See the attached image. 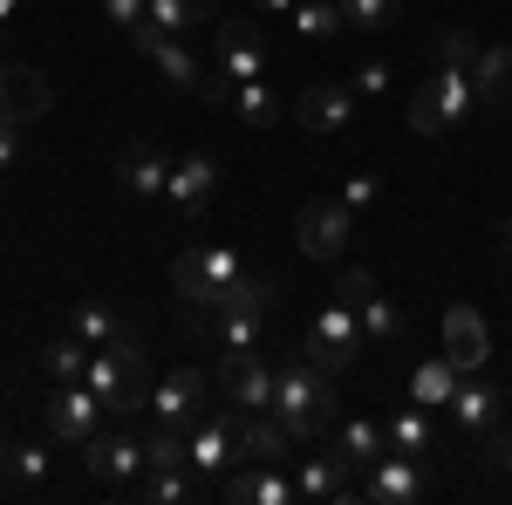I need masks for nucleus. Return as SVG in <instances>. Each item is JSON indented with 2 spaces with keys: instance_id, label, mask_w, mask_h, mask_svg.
Segmentation results:
<instances>
[{
  "instance_id": "c03bdc74",
  "label": "nucleus",
  "mask_w": 512,
  "mask_h": 505,
  "mask_svg": "<svg viewBox=\"0 0 512 505\" xmlns=\"http://www.w3.org/2000/svg\"><path fill=\"white\" fill-rule=\"evenodd\" d=\"M506 253H512V219H506Z\"/></svg>"
},
{
  "instance_id": "c9c22d12",
  "label": "nucleus",
  "mask_w": 512,
  "mask_h": 505,
  "mask_svg": "<svg viewBox=\"0 0 512 505\" xmlns=\"http://www.w3.org/2000/svg\"><path fill=\"white\" fill-rule=\"evenodd\" d=\"M76 335L89 342V349H103V342H117V335H123V321L103 308V301H82V308H76Z\"/></svg>"
},
{
  "instance_id": "7ed1b4c3",
  "label": "nucleus",
  "mask_w": 512,
  "mask_h": 505,
  "mask_svg": "<svg viewBox=\"0 0 512 505\" xmlns=\"http://www.w3.org/2000/svg\"><path fill=\"white\" fill-rule=\"evenodd\" d=\"M478 117V89L465 69H444L437 62V76L410 96V130L417 137H444V130H465V123Z\"/></svg>"
},
{
  "instance_id": "c85d7f7f",
  "label": "nucleus",
  "mask_w": 512,
  "mask_h": 505,
  "mask_svg": "<svg viewBox=\"0 0 512 505\" xmlns=\"http://www.w3.org/2000/svg\"><path fill=\"white\" fill-rule=\"evenodd\" d=\"M219 308H233V314H274L280 308V287L267 280V273H239L233 287H226V301H219ZM219 308H212V314H219Z\"/></svg>"
},
{
  "instance_id": "423d86ee",
  "label": "nucleus",
  "mask_w": 512,
  "mask_h": 505,
  "mask_svg": "<svg viewBox=\"0 0 512 505\" xmlns=\"http://www.w3.org/2000/svg\"><path fill=\"white\" fill-rule=\"evenodd\" d=\"M437 492V471L431 458H410V451H383L376 465H369V478L355 485V499H376V505H417Z\"/></svg>"
},
{
  "instance_id": "20e7f679",
  "label": "nucleus",
  "mask_w": 512,
  "mask_h": 505,
  "mask_svg": "<svg viewBox=\"0 0 512 505\" xmlns=\"http://www.w3.org/2000/svg\"><path fill=\"white\" fill-rule=\"evenodd\" d=\"M233 280H239V253L233 246H198V253H178V260H171V287L185 294V308L198 314V328H205V314L226 301Z\"/></svg>"
},
{
  "instance_id": "79ce46f5",
  "label": "nucleus",
  "mask_w": 512,
  "mask_h": 505,
  "mask_svg": "<svg viewBox=\"0 0 512 505\" xmlns=\"http://www.w3.org/2000/svg\"><path fill=\"white\" fill-rule=\"evenodd\" d=\"M21 130H28V123H0V171H14V157H21Z\"/></svg>"
},
{
  "instance_id": "9b49d317",
  "label": "nucleus",
  "mask_w": 512,
  "mask_h": 505,
  "mask_svg": "<svg viewBox=\"0 0 512 505\" xmlns=\"http://www.w3.org/2000/svg\"><path fill=\"white\" fill-rule=\"evenodd\" d=\"M349 226H355V212L342 198H315V205L294 212V239H301L308 260H335V253L349 246Z\"/></svg>"
},
{
  "instance_id": "cd10ccee",
  "label": "nucleus",
  "mask_w": 512,
  "mask_h": 505,
  "mask_svg": "<svg viewBox=\"0 0 512 505\" xmlns=\"http://www.w3.org/2000/svg\"><path fill=\"white\" fill-rule=\"evenodd\" d=\"M458 376H465V369H458L451 355H431V362L410 376V403H424V410H444V403H451V389H458Z\"/></svg>"
},
{
  "instance_id": "7c9ffc66",
  "label": "nucleus",
  "mask_w": 512,
  "mask_h": 505,
  "mask_svg": "<svg viewBox=\"0 0 512 505\" xmlns=\"http://www.w3.org/2000/svg\"><path fill=\"white\" fill-rule=\"evenodd\" d=\"M41 369H48L55 383H82V376H89V342H82V335L48 342V349H41Z\"/></svg>"
},
{
  "instance_id": "f704fd0d",
  "label": "nucleus",
  "mask_w": 512,
  "mask_h": 505,
  "mask_svg": "<svg viewBox=\"0 0 512 505\" xmlns=\"http://www.w3.org/2000/svg\"><path fill=\"white\" fill-rule=\"evenodd\" d=\"M478 55H485V48H478L472 28H444V35H437V62H444V69H465V76H472Z\"/></svg>"
},
{
  "instance_id": "aec40b11",
  "label": "nucleus",
  "mask_w": 512,
  "mask_h": 505,
  "mask_svg": "<svg viewBox=\"0 0 512 505\" xmlns=\"http://www.w3.org/2000/svg\"><path fill=\"white\" fill-rule=\"evenodd\" d=\"M444 355L458 362V369H485V355H492V335H485V314L478 308H444Z\"/></svg>"
},
{
  "instance_id": "6ab92c4d",
  "label": "nucleus",
  "mask_w": 512,
  "mask_h": 505,
  "mask_svg": "<svg viewBox=\"0 0 512 505\" xmlns=\"http://www.w3.org/2000/svg\"><path fill=\"white\" fill-rule=\"evenodd\" d=\"M48 76L41 69H0V123H35L48 117Z\"/></svg>"
},
{
  "instance_id": "f257e3e1",
  "label": "nucleus",
  "mask_w": 512,
  "mask_h": 505,
  "mask_svg": "<svg viewBox=\"0 0 512 505\" xmlns=\"http://www.w3.org/2000/svg\"><path fill=\"white\" fill-rule=\"evenodd\" d=\"M274 417H280V430H287L294 444L321 437V430L335 424V376H328V369H315L308 355L280 362V383H274Z\"/></svg>"
},
{
  "instance_id": "412c9836",
  "label": "nucleus",
  "mask_w": 512,
  "mask_h": 505,
  "mask_svg": "<svg viewBox=\"0 0 512 505\" xmlns=\"http://www.w3.org/2000/svg\"><path fill=\"white\" fill-rule=\"evenodd\" d=\"M472 89H478V110L485 117H512V48H485L478 55Z\"/></svg>"
},
{
  "instance_id": "39448f33",
  "label": "nucleus",
  "mask_w": 512,
  "mask_h": 505,
  "mask_svg": "<svg viewBox=\"0 0 512 505\" xmlns=\"http://www.w3.org/2000/svg\"><path fill=\"white\" fill-rule=\"evenodd\" d=\"M355 349H362V314L335 294L328 308L308 321V342H301V355L315 362V369H328V376H349L355 369Z\"/></svg>"
},
{
  "instance_id": "dca6fc26",
  "label": "nucleus",
  "mask_w": 512,
  "mask_h": 505,
  "mask_svg": "<svg viewBox=\"0 0 512 505\" xmlns=\"http://www.w3.org/2000/svg\"><path fill=\"white\" fill-rule=\"evenodd\" d=\"M185 444H192L198 478H219V471L239 465V417H198V424L185 430Z\"/></svg>"
},
{
  "instance_id": "a18cd8bd",
  "label": "nucleus",
  "mask_w": 512,
  "mask_h": 505,
  "mask_svg": "<svg viewBox=\"0 0 512 505\" xmlns=\"http://www.w3.org/2000/svg\"><path fill=\"white\" fill-rule=\"evenodd\" d=\"M0 458H7V430H0Z\"/></svg>"
},
{
  "instance_id": "4468645a",
  "label": "nucleus",
  "mask_w": 512,
  "mask_h": 505,
  "mask_svg": "<svg viewBox=\"0 0 512 505\" xmlns=\"http://www.w3.org/2000/svg\"><path fill=\"white\" fill-rule=\"evenodd\" d=\"M355 110H362V96H355V82H315L301 103H294V117L301 130H315V137H335V130H349Z\"/></svg>"
},
{
  "instance_id": "ddd939ff",
  "label": "nucleus",
  "mask_w": 512,
  "mask_h": 505,
  "mask_svg": "<svg viewBox=\"0 0 512 505\" xmlns=\"http://www.w3.org/2000/svg\"><path fill=\"white\" fill-rule=\"evenodd\" d=\"M219 492H226L233 505H294L301 499L294 478H287L280 465H246V458H239L233 471H219Z\"/></svg>"
},
{
  "instance_id": "49530a36",
  "label": "nucleus",
  "mask_w": 512,
  "mask_h": 505,
  "mask_svg": "<svg viewBox=\"0 0 512 505\" xmlns=\"http://www.w3.org/2000/svg\"><path fill=\"white\" fill-rule=\"evenodd\" d=\"M7 7H14V0H0V14H7Z\"/></svg>"
},
{
  "instance_id": "f03ea898",
  "label": "nucleus",
  "mask_w": 512,
  "mask_h": 505,
  "mask_svg": "<svg viewBox=\"0 0 512 505\" xmlns=\"http://www.w3.org/2000/svg\"><path fill=\"white\" fill-rule=\"evenodd\" d=\"M82 383L103 396V417H117L130 424L137 410H151V389H144V342L123 328L117 342H103V349H89V376Z\"/></svg>"
},
{
  "instance_id": "37998d69",
  "label": "nucleus",
  "mask_w": 512,
  "mask_h": 505,
  "mask_svg": "<svg viewBox=\"0 0 512 505\" xmlns=\"http://www.w3.org/2000/svg\"><path fill=\"white\" fill-rule=\"evenodd\" d=\"M253 7H260V14H280V21L294 14V0H253Z\"/></svg>"
},
{
  "instance_id": "f8f14e48",
  "label": "nucleus",
  "mask_w": 512,
  "mask_h": 505,
  "mask_svg": "<svg viewBox=\"0 0 512 505\" xmlns=\"http://www.w3.org/2000/svg\"><path fill=\"white\" fill-rule=\"evenodd\" d=\"M444 410H451V424H458V430H472V437H485L492 424H506V389H499V383H485L478 369H465Z\"/></svg>"
},
{
  "instance_id": "473e14b6",
  "label": "nucleus",
  "mask_w": 512,
  "mask_h": 505,
  "mask_svg": "<svg viewBox=\"0 0 512 505\" xmlns=\"http://www.w3.org/2000/svg\"><path fill=\"white\" fill-rule=\"evenodd\" d=\"M0 465H7V478H14L21 492H48V451H41V444H7Z\"/></svg>"
},
{
  "instance_id": "bb28decb",
  "label": "nucleus",
  "mask_w": 512,
  "mask_h": 505,
  "mask_svg": "<svg viewBox=\"0 0 512 505\" xmlns=\"http://www.w3.org/2000/svg\"><path fill=\"white\" fill-rule=\"evenodd\" d=\"M287 28H294L301 41H335L342 28H349V14H342V0H294Z\"/></svg>"
},
{
  "instance_id": "b1692460",
  "label": "nucleus",
  "mask_w": 512,
  "mask_h": 505,
  "mask_svg": "<svg viewBox=\"0 0 512 505\" xmlns=\"http://www.w3.org/2000/svg\"><path fill=\"white\" fill-rule=\"evenodd\" d=\"M335 458H349L355 471H369L383 451H390V430L376 424V417H349V424H335V444H328Z\"/></svg>"
},
{
  "instance_id": "4be33fe9",
  "label": "nucleus",
  "mask_w": 512,
  "mask_h": 505,
  "mask_svg": "<svg viewBox=\"0 0 512 505\" xmlns=\"http://www.w3.org/2000/svg\"><path fill=\"white\" fill-rule=\"evenodd\" d=\"M287 451H294V437L280 430L274 410L239 417V458H246V465H287Z\"/></svg>"
},
{
  "instance_id": "6e6552de",
  "label": "nucleus",
  "mask_w": 512,
  "mask_h": 505,
  "mask_svg": "<svg viewBox=\"0 0 512 505\" xmlns=\"http://www.w3.org/2000/svg\"><path fill=\"white\" fill-rule=\"evenodd\" d=\"M41 424H48V437L55 444H89L96 430H103V396L89 383H55V396L41 403Z\"/></svg>"
},
{
  "instance_id": "1a4fd4ad",
  "label": "nucleus",
  "mask_w": 512,
  "mask_h": 505,
  "mask_svg": "<svg viewBox=\"0 0 512 505\" xmlns=\"http://www.w3.org/2000/svg\"><path fill=\"white\" fill-rule=\"evenodd\" d=\"M82 458H89V478H103V485H137L144 471H151V444L137 437V430H117V437H89L82 444Z\"/></svg>"
},
{
  "instance_id": "5701e85b",
  "label": "nucleus",
  "mask_w": 512,
  "mask_h": 505,
  "mask_svg": "<svg viewBox=\"0 0 512 505\" xmlns=\"http://www.w3.org/2000/svg\"><path fill=\"white\" fill-rule=\"evenodd\" d=\"M117 178L130 185V198H164V178H171V157L158 144H130L117 157Z\"/></svg>"
},
{
  "instance_id": "ea45409f",
  "label": "nucleus",
  "mask_w": 512,
  "mask_h": 505,
  "mask_svg": "<svg viewBox=\"0 0 512 505\" xmlns=\"http://www.w3.org/2000/svg\"><path fill=\"white\" fill-rule=\"evenodd\" d=\"M376 198H383V185H376V178H349V185H342V205H349V212H369Z\"/></svg>"
},
{
  "instance_id": "4c0bfd02",
  "label": "nucleus",
  "mask_w": 512,
  "mask_h": 505,
  "mask_svg": "<svg viewBox=\"0 0 512 505\" xmlns=\"http://www.w3.org/2000/svg\"><path fill=\"white\" fill-rule=\"evenodd\" d=\"M478 458L499 471V478H512V430H506V424H492L485 437H478Z\"/></svg>"
},
{
  "instance_id": "a19ab883",
  "label": "nucleus",
  "mask_w": 512,
  "mask_h": 505,
  "mask_svg": "<svg viewBox=\"0 0 512 505\" xmlns=\"http://www.w3.org/2000/svg\"><path fill=\"white\" fill-rule=\"evenodd\" d=\"M144 7H151V0H103V14H110V21H117L123 35H130V28H137V21H144Z\"/></svg>"
},
{
  "instance_id": "393cba45",
  "label": "nucleus",
  "mask_w": 512,
  "mask_h": 505,
  "mask_svg": "<svg viewBox=\"0 0 512 505\" xmlns=\"http://www.w3.org/2000/svg\"><path fill=\"white\" fill-rule=\"evenodd\" d=\"M226 110H233V117L246 123V130H274L287 103L274 96V82H267V76H253V82H233V96H226Z\"/></svg>"
},
{
  "instance_id": "9d476101",
  "label": "nucleus",
  "mask_w": 512,
  "mask_h": 505,
  "mask_svg": "<svg viewBox=\"0 0 512 505\" xmlns=\"http://www.w3.org/2000/svg\"><path fill=\"white\" fill-rule=\"evenodd\" d=\"M212 192H219V157H212V151H185V157H171V178H164V205H171L178 219H198V212L212 205Z\"/></svg>"
},
{
  "instance_id": "2eb2a0df",
  "label": "nucleus",
  "mask_w": 512,
  "mask_h": 505,
  "mask_svg": "<svg viewBox=\"0 0 512 505\" xmlns=\"http://www.w3.org/2000/svg\"><path fill=\"white\" fill-rule=\"evenodd\" d=\"M212 41H219V76L233 82L267 76V41H260L253 21H212Z\"/></svg>"
},
{
  "instance_id": "72a5a7b5",
  "label": "nucleus",
  "mask_w": 512,
  "mask_h": 505,
  "mask_svg": "<svg viewBox=\"0 0 512 505\" xmlns=\"http://www.w3.org/2000/svg\"><path fill=\"white\" fill-rule=\"evenodd\" d=\"M144 21H158L164 35H185V28H198V21H212V0H151Z\"/></svg>"
},
{
  "instance_id": "c756f323",
  "label": "nucleus",
  "mask_w": 512,
  "mask_h": 505,
  "mask_svg": "<svg viewBox=\"0 0 512 505\" xmlns=\"http://www.w3.org/2000/svg\"><path fill=\"white\" fill-rule=\"evenodd\" d=\"M355 314H362V342H376V349H390V342H403V314L369 287L362 301H355Z\"/></svg>"
},
{
  "instance_id": "a878e982",
  "label": "nucleus",
  "mask_w": 512,
  "mask_h": 505,
  "mask_svg": "<svg viewBox=\"0 0 512 505\" xmlns=\"http://www.w3.org/2000/svg\"><path fill=\"white\" fill-rule=\"evenodd\" d=\"M383 430H390V451H410V458H431V451H437V424H431V410H424V403L396 410Z\"/></svg>"
},
{
  "instance_id": "a211bd4d",
  "label": "nucleus",
  "mask_w": 512,
  "mask_h": 505,
  "mask_svg": "<svg viewBox=\"0 0 512 505\" xmlns=\"http://www.w3.org/2000/svg\"><path fill=\"white\" fill-rule=\"evenodd\" d=\"M151 417L171 430H192L205 417V376L198 369H171L158 389H151Z\"/></svg>"
},
{
  "instance_id": "2f4dec72",
  "label": "nucleus",
  "mask_w": 512,
  "mask_h": 505,
  "mask_svg": "<svg viewBox=\"0 0 512 505\" xmlns=\"http://www.w3.org/2000/svg\"><path fill=\"white\" fill-rule=\"evenodd\" d=\"M137 492H144L151 505L198 499V471H192V465H178V471H144V478H137Z\"/></svg>"
},
{
  "instance_id": "f3484780",
  "label": "nucleus",
  "mask_w": 512,
  "mask_h": 505,
  "mask_svg": "<svg viewBox=\"0 0 512 505\" xmlns=\"http://www.w3.org/2000/svg\"><path fill=\"white\" fill-rule=\"evenodd\" d=\"M294 492L308 505H342V499H355V465L335 458V451H315V458L294 465Z\"/></svg>"
},
{
  "instance_id": "0eeeda50",
  "label": "nucleus",
  "mask_w": 512,
  "mask_h": 505,
  "mask_svg": "<svg viewBox=\"0 0 512 505\" xmlns=\"http://www.w3.org/2000/svg\"><path fill=\"white\" fill-rule=\"evenodd\" d=\"M274 383H280V369L260 349H226V355H219V389L239 403V417L274 410Z\"/></svg>"
},
{
  "instance_id": "58836bf2",
  "label": "nucleus",
  "mask_w": 512,
  "mask_h": 505,
  "mask_svg": "<svg viewBox=\"0 0 512 505\" xmlns=\"http://www.w3.org/2000/svg\"><path fill=\"white\" fill-rule=\"evenodd\" d=\"M355 96H390V62H362L355 69Z\"/></svg>"
},
{
  "instance_id": "e433bc0d",
  "label": "nucleus",
  "mask_w": 512,
  "mask_h": 505,
  "mask_svg": "<svg viewBox=\"0 0 512 505\" xmlns=\"http://www.w3.org/2000/svg\"><path fill=\"white\" fill-rule=\"evenodd\" d=\"M342 14H349V28H396L403 21V0H342Z\"/></svg>"
}]
</instances>
